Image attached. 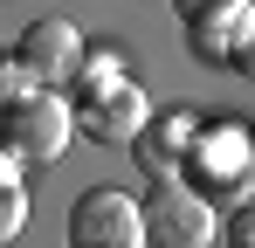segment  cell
I'll use <instances>...</instances> for the list:
<instances>
[{
    "label": "cell",
    "mask_w": 255,
    "mask_h": 248,
    "mask_svg": "<svg viewBox=\"0 0 255 248\" xmlns=\"http://www.w3.org/2000/svg\"><path fill=\"white\" fill-rule=\"evenodd\" d=\"M255 172V138L249 124H200L193 131V145H186V159H179V179L186 186H200L207 200H228V193H242Z\"/></svg>",
    "instance_id": "obj_1"
},
{
    "label": "cell",
    "mask_w": 255,
    "mask_h": 248,
    "mask_svg": "<svg viewBox=\"0 0 255 248\" xmlns=\"http://www.w3.org/2000/svg\"><path fill=\"white\" fill-rule=\"evenodd\" d=\"M0 131H7V145L28 165H48V159H62L69 138H76V104H69L55 83H42V90H28L21 104L0 111Z\"/></svg>",
    "instance_id": "obj_2"
},
{
    "label": "cell",
    "mask_w": 255,
    "mask_h": 248,
    "mask_svg": "<svg viewBox=\"0 0 255 248\" xmlns=\"http://www.w3.org/2000/svg\"><path fill=\"white\" fill-rule=\"evenodd\" d=\"M145 242H159V248H200V242H221L214 200L200 193V186H186L179 172H159V186L145 193Z\"/></svg>",
    "instance_id": "obj_3"
},
{
    "label": "cell",
    "mask_w": 255,
    "mask_h": 248,
    "mask_svg": "<svg viewBox=\"0 0 255 248\" xmlns=\"http://www.w3.org/2000/svg\"><path fill=\"white\" fill-rule=\"evenodd\" d=\"M69 242L76 248H145V207L118 186H90L69 207Z\"/></svg>",
    "instance_id": "obj_4"
},
{
    "label": "cell",
    "mask_w": 255,
    "mask_h": 248,
    "mask_svg": "<svg viewBox=\"0 0 255 248\" xmlns=\"http://www.w3.org/2000/svg\"><path fill=\"white\" fill-rule=\"evenodd\" d=\"M28 62H35V76L42 83H76V69H83V55H90V41H83V28L76 21H62V14H42V21H28L21 28V41H14Z\"/></svg>",
    "instance_id": "obj_5"
},
{
    "label": "cell",
    "mask_w": 255,
    "mask_h": 248,
    "mask_svg": "<svg viewBox=\"0 0 255 248\" xmlns=\"http://www.w3.org/2000/svg\"><path fill=\"white\" fill-rule=\"evenodd\" d=\"M145 118H152V104H145V90L138 83H111L104 97H90L83 111H76V131H90L97 145H131L138 131H145Z\"/></svg>",
    "instance_id": "obj_6"
},
{
    "label": "cell",
    "mask_w": 255,
    "mask_h": 248,
    "mask_svg": "<svg viewBox=\"0 0 255 248\" xmlns=\"http://www.w3.org/2000/svg\"><path fill=\"white\" fill-rule=\"evenodd\" d=\"M193 131H200V118H193L186 104H172V111H159V118H145V131L131 138V152L152 165V172H179L186 145H193Z\"/></svg>",
    "instance_id": "obj_7"
},
{
    "label": "cell",
    "mask_w": 255,
    "mask_h": 248,
    "mask_svg": "<svg viewBox=\"0 0 255 248\" xmlns=\"http://www.w3.org/2000/svg\"><path fill=\"white\" fill-rule=\"evenodd\" d=\"M21 172H28V159L7 145L0 152V242H14L28 228V186H21Z\"/></svg>",
    "instance_id": "obj_8"
},
{
    "label": "cell",
    "mask_w": 255,
    "mask_h": 248,
    "mask_svg": "<svg viewBox=\"0 0 255 248\" xmlns=\"http://www.w3.org/2000/svg\"><path fill=\"white\" fill-rule=\"evenodd\" d=\"M28 90H42V76H35V62H28L21 48H0V111H7V104H21Z\"/></svg>",
    "instance_id": "obj_9"
},
{
    "label": "cell",
    "mask_w": 255,
    "mask_h": 248,
    "mask_svg": "<svg viewBox=\"0 0 255 248\" xmlns=\"http://www.w3.org/2000/svg\"><path fill=\"white\" fill-rule=\"evenodd\" d=\"M221 242H235V248H255V200L228 214V235H221Z\"/></svg>",
    "instance_id": "obj_10"
},
{
    "label": "cell",
    "mask_w": 255,
    "mask_h": 248,
    "mask_svg": "<svg viewBox=\"0 0 255 248\" xmlns=\"http://www.w3.org/2000/svg\"><path fill=\"white\" fill-rule=\"evenodd\" d=\"M172 7H179L186 21H200V14H214V7H228V0H172Z\"/></svg>",
    "instance_id": "obj_11"
},
{
    "label": "cell",
    "mask_w": 255,
    "mask_h": 248,
    "mask_svg": "<svg viewBox=\"0 0 255 248\" xmlns=\"http://www.w3.org/2000/svg\"><path fill=\"white\" fill-rule=\"evenodd\" d=\"M249 138H255V124H249Z\"/></svg>",
    "instance_id": "obj_12"
},
{
    "label": "cell",
    "mask_w": 255,
    "mask_h": 248,
    "mask_svg": "<svg viewBox=\"0 0 255 248\" xmlns=\"http://www.w3.org/2000/svg\"><path fill=\"white\" fill-rule=\"evenodd\" d=\"M249 179H255V172H249Z\"/></svg>",
    "instance_id": "obj_13"
}]
</instances>
